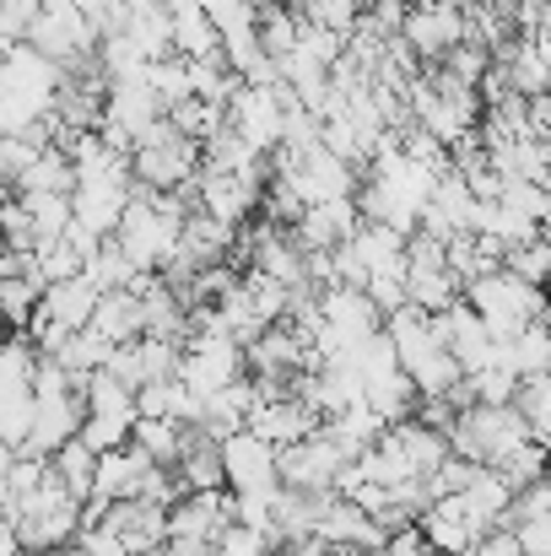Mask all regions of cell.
<instances>
[{"mask_svg":"<svg viewBox=\"0 0 551 556\" xmlns=\"http://www.w3.org/2000/svg\"><path fill=\"white\" fill-rule=\"evenodd\" d=\"M33 427V383H5L0 389V443L22 448Z\"/></svg>","mask_w":551,"mask_h":556,"instance_id":"cell-32","label":"cell"},{"mask_svg":"<svg viewBox=\"0 0 551 556\" xmlns=\"http://www.w3.org/2000/svg\"><path fill=\"white\" fill-rule=\"evenodd\" d=\"M76 443H87L92 454L125 448V443H130V416H82V427H76Z\"/></svg>","mask_w":551,"mask_h":556,"instance_id":"cell-37","label":"cell"},{"mask_svg":"<svg viewBox=\"0 0 551 556\" xmlns=\"http://www.w3.org/2000/svg\"><path fill=\"white\" fill-rule=\"evenodd\" d=\"M309 27H325V33H336V38H347L352 27H358V0H309L303 11H298Z\"/></svg>","mask_w":551,"mask_h":556,"instance_id":"cell-39","label":"cell"},{"mask_svg":"<svg viewBox=\"0 0 551 556\" xmlns=\"http://www.w3.org/2000/svg\"><path fill=\"white\" fill-rule=\"evenodd\" d=\"M54 556H87V552L82 546H65V552H54Z\"/></svg>","mask_w":551,"mask_h":556,"instance_id":"cell-47","label":"cell"},{"mask_svg":"<svg viewBox=\"0 0 551 556\" xmlns=\"http://www.w3.org/2000/svg\"><path fill=\"white\" fill-rule=\"evenodd\" d=\"M60 65H49L43 54H33L27 43H16V49H5L0 54V92L5 98H16V103H27L33 114H49V103H54V92H60Z\"/></svg>","mask_w":551,"mask_h":556,"instance_id":"cell-10","label":"cell"},{"mask_svg":"<svg viewBox=\"0 0 551 556\" xmlns=\"http://www.w3.org/2000/svg\"><path fill=\"white\" fill-rule=\"evenodd\" d=\"M514 546H519V556H551V519L514 525Z\"/></svg>","mask_w":551,"mask_h":556,"instance_id":"cell-44","label":"cell"},{"mask_svg":"<svg viewBox=\"0 0 551 556\" xmlns=\"http://www.w3.org/2000/svg\"><path fill=\"white\" fill-rule=\"evenodd\" d=\"M465 389H471V405H509L519 389V372H509L503 363H487L481 372H465Z\"/></svg>","mask_w":551,"mask_h":556,"instance_id":"cell-36","label":"cell"},{"mask_svg":"<svg viewBox=\"0 0 551 556\" xmlns=\"http://www.w3.org/2000/svg\"><path fill=\"white\" fill-rule=\"evenodd\" d=\"M195 211L222 222V227H243L254 211H260V185L238 179V174H216V168H195Z\"/></svg>","mask_w":551,"mask_h":556,"instance_id":"cell-11","label":"cell"},{"mask_svg":"<svg viewBox=\"0 0 551 556\" xmlns=\"http://www.w3.org/2000/svg\"><path fill=\"white\" fill-rule=\"evenodd\" d=\"M363 298L373 303V314H378V319H389L395 308H405V276H400V270L367 276V281H363Z\"/></svg>","mask_w":551,"mask_h":556,"instance_id":"cell-41","label":"cell"},{"mask_svg":"<svg viewBox=\"0 0 551 556\" xmlns=\"http://www.w3.org/2000/svg\"><path fill=\"white\" fill-rule=\"evenodd\" d=\"M325 421L298 400V394H281V400H260L249 416H243V432H254V438H265L271 448H287V443H298V438H309V432H320Z\"/></svg>","mask_w":551,"mask_h":556,"instance_id":"cell-14","label":"cell"},{"mask_svg":"<svg viewBox=\"0 0 551 556\" xmlns=\"http://www.w3.org/2000/svg\"><path fill=\"white\" fill-rule=\"evenodd\" d=\"M341 465H347V454H341L336 438L320 427V432H309V438L276 448V486H287V492H309V497H330Z\"/></svg>","mask_w":551,"mask_h":556,"instance_id":"cell-5","label":"cell"},{"mask_svg":"<svg viewBox=\"0 0 551 556\" xmlns=\"http://www.w3.org/2000/svg\"><path fill=\"white\" fill-rule=\"evenodd\" d=\"M158 556H168V546H163V552H158Z\"/></svg>","mask_w":551,"mask_h":556,"instance_id":"cell-49","label":"cell"},{"mask_svg":"<svg viewBox=\"0 0 551 556\" xmlns=\"http://www.w3.org/2000/svg\"><path fill=\"white\" fill-rule=\"evenodd\" d=\"M179 227L184 222L163 216L147 189H130V200H125V211H120V227H114V243H120V254H125L141 276H158V270L174 260V249H179Z\"/></svg>","mask_w":551,"mask_h":556,"instance_id":"cell-2","label":"cell"},{"mask_svg":"<svg viewBox=\"0 0 551 556\" xmlns=\"http://www.w3.org/2000/svg\"><path fill=\"white\" fill-rule=\"evenodd\" d=\"M103 530L120 541V552L125 556H158L163 546H168V508H158V503H136V497H120V503H109Z\"/></svg>","mask_w":551,"mask_h":556,"instance_id":"cell-12","label":"cell"},{"mask_svg":"<svg viewBox=\"0 0 551 556\" xmlns=\"http://www.w3.org/2000/svg\"><path fill=\"white\" fill-rule=\"evenodd\" d=\"M460 303L487 325L492 341H509L519 325L547 319V292H541V287H525V281L509 276V270H492V276L465 281V287H460Z\"/></svg>","mask_w":551,"mask_h":556,"instance_id":"cell-1","label":"cell"},{"mask_svg":"<svg viewBox=\"0 0 551 556\" xmlns=\"http://www.w3.org/2000/svg\"><path fill=\"white\" fill-rule=\"evenodd\" d=\"M87 330H92L103 346H130V341H141V298H136V292H98V308H92Z\"/></svg>","mask_w":551,"mask_h":556,"instance_id":"cell-18","label":"cell"},{"mask_svg":"<svg viewBox=\"0 0 551 556\" xmlns=\"http://www.w3.org/2000/svg\"><path fill=\"white\" fill-rule=\"evenodd\" d=\"M287 103H292V92L276 81V87H238L233 98H227V130L249 147V152H260V157H271L276 147H281V114H287Z\"/></svg>","mask_w":551,"mask_h":556,"instance_id":"cell-4","label":"cell"},{"mask_svg":"<svg viewBox=\"0 0 551 556\" xmlns=\"http://www.w3.org/2000/svg\"><path fill=\"white\" fill-rule=\"evenodd\" d=\"M147 92L158 98V109H163V114H168L174 103H184V98H189V60L168 54V60L147 65Z\"/></svg>","mask_w":551,"mask_h":556,"instance_id":"cell-33","label":"cell"},{"mask_svg":"<svg viewBox=\"0 0 551 556\" xmlns=\"http://www.w3.org/2000/svg\"><path fill=\"white\" fill-rule=\"evenodd\" d=\"M147 65H158V60H168L174 54V27H168V11H130V22H125V33H120Z\"/></svg>","mask_w":551,"mask_h":556,"instance_id":"cell-25","label":"cell"},{"mask_svg":"<svg viewBox=\"0 0 551 556\" xmlns=\"http://www.w3.org/2000/svg\"><path fill=\"white\" fill-rule=\"evenodd\" d=\"M16 205L27 211L38 243H54L71 227V194H16Z\"/></svg>","mask_w":551,"mask_h":556,"instance_id":"cell-31","label":"cell"},{"mask_svg":"<svg viewBox=\"0 0 551 556\" xmlns=\"http://www.w3.org/2000/svg\"><path fill=\"white\" fill-rule=\"evenodd\" d=\"M530 5H547V0H530Z\"/></svg>","mask_w":551,"mask_h":556,"instance_id":"cell-48","label":"cell"},{"mask_svg":"<svg viewBox=\"0 0 551 556\" xmlns=\"http://www.w3.org/2000/svg\"><path fill=\"white\" fill-rule=\"evenodd\" d=\"M465 556H519V546H514V530H487L476 546Z\"/></svg>","mask_w":551,"mask_h":556,"instance_id":"cell-46","label":"cell"},{"mask_svg":"<svg viewBox=\"0 0 551 556\" xmlns=\"http://www.w3.org/2000/svg\"><path fill=\"white\" fill-rule=\"evenodd\" d=\"M222 448V486L233 497H254V492H276V448L254 432H233L216 443Z\"/></svg>","mask_w":551,"mask_h":556,"instance_id":"cell-8","label":"cell"},{"mask_svg":"<svg viewBox=\"0 0 551 556\" xmlns=\"http://www.w3.org/2000/svg\"><path fill=\"white\" fill-rule=\"evenodd\" d=\"M503 270H509V276H519L525 287H547V270H551L547 238H530V243L503 249Z\"/></svg>","mask_w":551,"mask_h":556,"instance_id":"cell-35","label":"cell"},{"mask_svg":"<svg viewBox=\"0 0 551 556\" xmlns=\"http://www.w3.org/2000/svg\"><path fill=\"white\" fill-rule=\"evenodd\" d=\"M130 400H136V394H130L120 378H109L103 368L82 378V410H87V416H130V421H136V405H130Z\"/></svg>","mask_w":551,"mask_h":556,"instance_id":"cell-30","label":"cell"},{"mask_svg":"<svg viewBox=\"0 0 551 556\" xmlns=\"http://www.w3.org/2000/svg\"><path fill=\"white\" fill-rule=\"evenodd\" d=\"M141 470H147V459H141L130 443H125V448H109V454H98V470H92V497H103V503H120V497H130Z\"/></svg>","mask_w":551,"mask_h":556,"instance_id":"cell-21","label":"cell"},{"mask_svg":"<svg viewBox=\"0 0 551 556\" xmlns=\"http://www.w3.org/2000/svg\"><path fill=\"white\" fill-rule=\"evenodd\" d=\"M71 185H76L71 163H65L54 147H43V152L27 163V174L11 185V194H71Z\"/></svg>","mask_w":551,"mask_h":556,"instance_id":"cell-29","label":"cell"},{"mask_svg":"<svg viewBox=\"0 0 551 556\" xmlns=\"http://www.w3.org/2000/svg\"><path fill=\"white\" fill-rule=\"evenodd\" d=\"M82 394H33V427H27V454H54L60 443H71L76 438V427H82Z\"/></svg>","mask_w":551,"mask_h":556,"instance_id":"cell-15","label":"cell"},{"mask_svg":"<svg viewBox=\"0 0 551 556\" xmlns=\"http://www.w3.org/2000/svg\"><path fill=\"white\" fill-rule=\"evenodd\" d=\"M378 556H433V552H427L422 530H416V525H405V530H389V535H384Z\"/></svg>","mask_w":551,"mask_h":556,"instance_id":"cell-45","label":"cell"},{"mask_svg":"<svg viewBox=\"0 0 551 556\" xmlns=\"http://www.w3.org/2000/svg\"><path fill=\"white\" fill-rule=\"evenodd\" d=\"M43 287H49V281H43L38 270H27V276H0V325H5V336H22V325L33 319Z\"/></svg>","mask_w":551,"mask_h":556,"instance_id":"cell-26","label":"cell"},{"mask_svg":"<svg viewBox=\"0 0 551 556\" xmlns=\"http://www.w3.org/2000/svg\"><path fill=\"white\" fill-rule=\"evenodd\" d=\"M298 27H303V16L292 11V5H254V38H260V54L265 60H287L292 49H298Z\"/></svg>","mask_w":551,"mask_h":556,"instance_id":"cell-22","label":"cell"},{"mask_svg":"<svg viewBox=\"0 0 551 556\" xmlns=\"http://www.w3.org/2000/svg\"><path fill=\"white\" fill-rule=\"evenodd\" d=\"M174 378L195 400H205V394H216V389H227V383L243 378V352L227 336H195V341L179 346V372Z\"/></svg>","mask_w":551,"mask_h":556,"instance_id":"cell-7","label":"cell"},{"mask_svg":"<svg viewBox=\"0 0 551 556\" xmlns=\"http://www.w3.org/2000/svg\"><path fill=\"white\" fill-rule=\"evenodd\" d=\"M211 552H216V556H271V541H265V530L227 525V530L211 541Z\"/></svg>","mask_w":551,"mask_h":556,"instance_id":"cell-43","label":"cell"},{"mask_svg":"<svg viewBox=\"0 0 551 556\" xmlns=\"http://www.w3.org/2000/svg\"><path fill=\"white\" fill-rule=\"evenodd\" d=\"M109 352H114V346H103L92 330H76V336H71V341L54 352V363L71 372V378H87V372H98L103 363H109Z\"/></svg>","mask_w":551,"mask_h":556,"instance_id":"cell-34","label":"cell"},{"mask_svg":"<svg viewBox=\"0 0 551 556\" xmlns=\"http://www.w3.org/2000/svg\"><path fill=\"white\" fill-rule=\"evenodd\" d=\"M405 276V303L422 314H443L460 303V281L449 270H400Z\"/></svg>","mask_w":551,"mask_h":556,"instance_id":"cell-27","label":"cell"},{"mask_svg":"<svg viewBox=\"0 0 551 556\" xmlns=\"http://www.w3.org/2000/svg\"><path fill=\"white\" fill-rule=\"evenodd\" d=\"M92 308H98V292H92L82 276H71V281H49V287H43V298H38V314H43L54 330H65V336L87 330Z\"/></svg>","mask_w":551,"mask_h":556,"instance_id":"cell-17","label":"cell"},{"mask_svg":"<svg viewBox=\"0 0 551 556\" xmlns=\"http://www.w3.org/2000/svg\"><path fill=\"white\" fill-rule=\"evenodd\" d=\"M195 168H200V147L174 136L168 119H158V125H152L147 136H136V147H130V185L147 189V194H168V189L189 185Z\"/></svg>","mask_w":551,"mask_h":556,"instance_id":"cell-3","label":"cell"},{"mask_svg":"<svg viewBox=\"0 0 551 556\" xmlns=\"http://www.w3.org/2000/svg\"><path fill=\"white\" fill-rule=\"evenodd\" d=\"M358 227H363V216L352 200H320V205H303V216L287 227V238L298 243V254H330Z\"/></svg>","mask_w":551,"mask_h":556,"instance_id":"cell-13","label":"cell"},{"mask_svg":"<svg viewBox=\"0 0 551 556\" xmlns=\"http://www.w3.org/2000/svg\"><path fill=\"white\" fill-rule=\"evenodd\" d=\"M33 368H38V352L22 336H0V389L5 383H33Z\"/></svg>","mask_w":551,"mask_h":556,"instance_id":"cell-40","label":"cell"},{"mask_svg":"<svg viewBox=\"0 0 551 556\" xmlns=\"http://www.w3.org/2000/svg\"><path fill=\"white\" fill-rule=\"evenodd\" d=\"M233 525V492H184L168 508V546H211Z\"/></svg>","mask_w":551,"mask_h":556,"instance_id":"cell-9","label":"cell"},{"mask_svg":"<svg viewBox=\"0 0 551 556\" xmlns=\"http://www.w3.org/2000/svg\"><path fill=\"white\" fill-rule=\"evenodd\" d=\"M400 43L416 54V65H438L454 43H465V11L454 0H411Z\"/></svg>","mask_w":551,"mask_h":556,"instance_id":"cell-6","label":"cell"},{"mask_svg":"<svg viewBox=\"0 0 551 556\" xmlns=\"http://www.w3.org/2000/svg\"><path fill=\"white\" fill-rule=\"evenodd\" d=\"M541 470H547V443H519V448L498 465V476H503L509 492H519V486H530V481H547Z\"/></svg>","mask_w":551,"mask_h":556,"instance_id":"cell-38","label":"cell"},{"mask_svg":"<svg viewBox=\"0 0 551 556\" xmlns=\"http://www.w3.org/2000/svg\"><path fill=\"white\" fill-rule=\"evenodd\" d=\"M130 448H136L147 465L174 470V465H179V448H184V427L174 416H136V421H130Z\"/></svg>","mask_w":551,"mask_h":556,"instance_id":"cell-20","label":"cell"},{"mask_svg":"<svg viewBox=\"0 0 551 556\" xmlns=\"http://www.w3.org/2000/svg\"><path fill=\"white\" fill-rule=\"evenodd\" d=\"M514 416L525 421V432H530V443H547L551 432V378L547 372H536V378H519V389H514Z\"/></svg>","mask_w":551,"mask_h":556,"instance_id":"cell-28","label":"cell"},{"mask_svg":"<svg viewBox=\"0 0 551 556\" xmlns=\"http://www.w3.org/2000/svg\"><path fill=\"white\" fill-rule=\"evenodd\" d=\"M174 481H179V492H222V448H216L211 432L184 427V448H179V465H174Z\"/></svg>","mask_w":551,"mask_h":556,"instance_id":"cell-16","label":"cell"},{"mask_svg":"<svg viewBox=\"0 0 551 556\" xmlns=\"http://www.w3.org/2000/svg\"><path fill=\"white\" fill-rule=\"evenodd\" d=\"M158 119H163V109H158V98H152L147 87H109V98H103V125H114L120 136H130V147H136V136H147Z\"/></svg>","mask_w":551,"mask_h":556,"instance_id":"cell-19","label":"cell"},{"mask_svg":"<svg viewBox=\"0 0 551 556\" xmlns=\"http://www.w3.org/2000/svg\"><path fill=\"white\" fill-rule=\"evenodd\" d=\"M49 470H54V481L65 486V497L82 508L87 497H92V470H98V454L87 448V443H60L54 454H49Z\"/></svg>","mask_w":551,"mask_h":556,"instance_id":"cell-23","label":"cell"},{"mask_svg":"<svg viewBox=\"0 0 551 556\" xmlns=\"http://www.w3.org/2000/svg\"><path fill=\"white\" fill-rule=\"evenodd\" d=\"M38 16V0H0V54L27 43V27Z\"/></svg>","mask_w":551,"mask_h":556,"instance_id":"cell-42","label":"cell"},{"mask_svg":"<svg viewBox=\"0 0 551 556\" xmlns=\"http://www.w3.org/2000/svg\"><path fill=\"white\" fill-rule=\"evenodd\" d=\"M82 281H87L92 292H130V287L141 281V270L120 254V243H114V238H103V243L92 249V260L82 265Z\"/></svg>","mask_w":551,"mask_h":556,"instance_id":"cell-24","label":"cell"}]
</instances>
